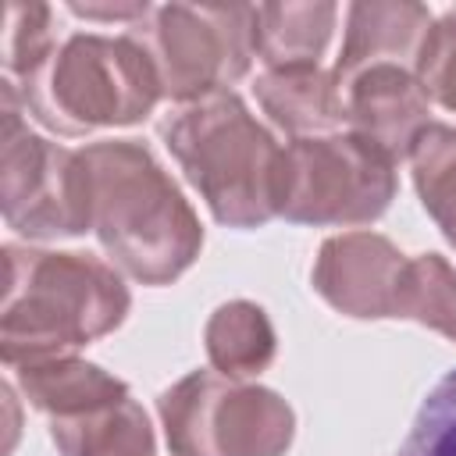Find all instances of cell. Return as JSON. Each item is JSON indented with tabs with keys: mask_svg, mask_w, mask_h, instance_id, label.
Listing matches in <instances>:
<instances>
[{
	"mask_svg": "<svg viewBox=\"0 0 456 456\" xmlns=\"http://www.w3.org/2000/svg\"><path fill=\"white\" fill-rule=\"evenodd\" d=\"M82 153L89 228L110 264L142 281L167 285L192 267L203 228L164 164L135 139H100Z\"/></svg>",
	"mask_w": 456,
	"mask_h": 456,
	"instance_id": "1",
	"label": "cell"
},
{
	"mask_svg": "<svg viewBox=\"0 0 456 456\" xmlns=\"http://www.w3.org/2000/svg\"><path fill=\"white\" fill-rule=\"evenodd\" d=\"M4 267L0 353L7 367L71 356L114 331L132 306L121 271L93 253L4 246Z\"/></svg>",
	"mask_w": 456,
	"mask_h": 456,
	"instance_id": "2",
	"label": "cell"
},
{
	"mask_svg": "<svg viewBox=\"0 0 456 456\" xmlns=\"http://www.w3.org/2000/svg\"><path fill=\"white\" fill-rule=\"evenodd\" d=\"M157 132L214 221L260 228L278 217L281 146L232 89L175 103Z\"/></svg>",
	"mask_w": 456,
	"mask_h": 456,
	"instance_id": "3",
	"label": "cell"
},
{
	"mask_svg": "<svg viewBox=\"0 0 456 456\" xmlns=\"http://www.w3.org/2000/svg\"><path fill=\"white\" fill-rule=\"evenodd\" d=\"M11 86L25 114L57 135L135 125L160 100L157 71L128 32L68 36L36 71Z\"/></svg>",
	"mask_w": 456,
	"mask_h": 456,
	"instance_id": "4",
	"label": "cell"
},
{
	"mask_svg": "<svg viewBox=\"0 0 456 456\" xmlns=\"http://www.w3.org/2000/svg\"><path fill=\"white\" fill-rule=\"evenodd\" d=\"M157 413L171 456H285L292 406L264 385L192 370L160 392Z\"/></svg>",
	"mask_w": 456,
	"mask_h": 456,
	"instance_id": "5",
	"label": "cell"
},
{
	"mask_svg": "<svg viewBox=\"0 0 456 456\" xmlns=\"http://www.w3.org/2000/svg\"><path fill=\"white\" fill-rule=\"evenodd\" d=\"M128 36L146 50L160 96L189 103L235 86L256 57V7L164 4L150 7Z\"/></svg>",
	"mask_w": 456,
	"mask_h": 456,
	"instance_id": "6",
	"label": "cell"
},
{
	"mask_svg": "<svg viewBox=\"0 0 456 456\" xmlns=\"http://www.w3.org/2000/svg\"><path fill=\"white\" fill-rule=\"evenodd\" d=\"M395 196V160L353 132L281 146L278 217L296 224H367Z\"/></svg>",
	"mask_w": 456,
	"mask_h": 456,
	"instance_id": "7",
	"label": "cell"
},
{
	"mask_svg": "<svg viewBox=\"0 0 456 456\" xmlns=\"http://www.w3.org/2000/svg\"><path fill=\"white\" fill-rule=\"evenodd\" d=\"M0 207L28 239H68L89 228V189L78 150L32 132L11 82L0 103Z\"/></svg>",
	"mask_w": 456,
	"mask_h": 456,
	"instance_id": "8",
	"label": "cell"
},
{
	"mask_svg": "<svg viewBox=\"0 0 456 456\" xmlns=\"http://www.w3.org/2000/svg\"><path fill=\"white\" fill-rule=\"evenodd\" d=\"M410 256L378 232H342L324 239L314 260L317 296L346 317L381 321L403 314Z\"/></svg>",
	"mask_w": 456,
	"mask_h": 456,
	"instance_id": "9",
	"label": "cell"
},
{
	"mask_svg": "<svg viewBox=\"0 0 456 456\" xmlns=\"http://www.w3.org/2000/svg\"><path fill=\"white\" fill-rule=\"evenodd\" d=\"M346 132L374 142L395 164L410 157L420 132L431 125V100L406 64H370L346 78H335Z\"/></svg>",
	"mask_w": 456,
	"mask_h": 456,
	"instance_id": "10",
	"label": "cell"
},
{
	"mask_svg": "<svg viewBox=\"0 0 456 456\" xmlns=\"http://www.w3.org/2000/svg\"><path fill=\"white\" fill-rule=\"evenodd\" d=\"M431 11L410 0H370L346 11L342 53L331 68L335 78H346L370 64H406L417 68L424 36L431 28Z\"/></svg>",
	"mask_w": 456,
	"mask_h": 456,
	"instance_id": "11",
	"label": "cell"
},
{
	"mask_svg": "<svg viewBox=\"0 0 456 456\" xmlns=\"http://www.w3.org/2000/svg\"><path fill=\"white\" fill-rule=\"evenodd\" d=\"M253 93H256V103L264 107V114L292 139L324 135L342 125L335 75L324 71L321 64L264 68Z\"/></svg>",
	"mask_w": 456,
	"mask_h": 456,
	"instance_id": "12",
	"label": "cell"
},
{
	"mask_svg": "<svg viewBox=\"0 0 456 456\" xmlns=\"http://www.w3.org/2000/svg\"><path fill=\"white\" fill-rule=\"evenodd\" d=\"M11 370H14L18 388L28 399V406L46 413L50 420L75 417V413H86V410H96L103 403H114V399L128 395L121 378L107 374L103 367H96L89 360H78L75 353L21 363V367H11Z\"/></svg>",
	"mask_w": 456,
	"mask_h": 456,
	"instance_id": "13",
	"label": "cell"
},
{
	"mask_svg": "<svg viewBox=\"0 0 456 456\" xmlns=\"http://www.w3.org/2000/svg\"><path fill=\"white\" fill-rule=\"evenodd\" d=\"M50 442L61 456H153L157 445L150 417L132 395L50 420Z\"/></svg>",
	"mask_w": 456,
	"mask_h": 456,
	"instance_id": "14",
	"label": "cell"
},
{
	"mask_svg": "<svg viewBox=\"0 0 456 456\" xmlns=\"http://www.w3.org/2000/svg\"><path fill=\"white\" fill-rule=\"evenodd\" d=\"M203 346L217 374L246 381L271 367L278 338L264 306L249 299H228L210 314L203 328Z\"/></svg>",
	"mask_w": 456,
	"mask_h": 456,
	"instance_id": "15",
	"label": "cell"
},
{
	"mask_svg": "<svg viewBox=\"0 0 456 456\" xmlns=\"http://www.w3.org/2000/svg\"><path fill=\"white\" fill-rule=\"evenodd\" d=\"M338 7L314 4H260L256 7V53L267 68L289 64H317L324 46L331 43Z\"/></svg>",
	"mask_w": 456,
	"mask_h": 456,
	"instance_id": "16",
	"label": "cell"
},
{
	"mask_svg": "<svg viewBox=\"0 0 456 456\" xmlns=\"http://www.w3.org/2000/svg\"><path fill=\"white\" fill-rule=\"evenodd\" d=\"M410 167L424 210L456 246V128L428 125L410 150Z\"/></svg>",
	"mask_w": 456,
	"mask_h": 456,
	"instance_id": "17",
	"label": "cell"
},
{
	"mask_svg": "<svg viewBox=\"0 0 456 456\" xmlns=\"http://www.w3.org/2000/svg\"><path fill=\"white\" fill-rule=\"evenodd\" d=\"M399 321H417L456 342V267L442 253L410 256Z\"/></svg>",
	"mask_w": 456,
	"mask_h": 456,
	"instance_id": "18",
	"label": "cell"
},
{
	"mask_svg": "<svg viewBox=\"0 0 456 456\" xmlns=\"http://www.w3.org/2000/svg\"><path fill=\"white\" fill-rule=\"evenodd\" d=\"M53 39V11L46 4H21L11 0L4 7V36H0V57L7 68V82H21L28 71H36L50 50Z\"/></svg>",
	"mask_w": 456,
	"mask_h": 456,
	"instance_id": "19",
	"label": "cell"
},
{
	"mask_svg": "<svg viewBox=\"0 0 456 456\" xmlns=\"http://www.w3.org/2000/svg\"><path fill=\"white\" fill-rule=\"evenodd\" d=\"M395 456H456V367L431 385Z\"/></svg>",
	"mask_w": 456,
	"mask_h": 456,
	"instance_id": "20",
	"label": "cell"
},
{
	"mask_svg": "<svg viewBox=\"0 0 456 456\" xmlns=\"http://www.w3.org/2000/svg\"><path fill=\"white\" fill-rule=\"evenodd\" d=\"M417 78L428 100L456 114V11H445L431 21L417 61Z\"/></svg>",
	"mask_w": 456,
	"mask_h": 456,
	"instance_id": "21",
	"label": "cell"
},
{
	"mask_svg": "<svg viewBox=\"0 0 456 456\" xmlns=\"http://www.w3.org/2000/svg\"><path fill=\"white\" fill-rule=\"evenodd\" d=\"M71 14L93 21H142L150 4H71Z\"/></svg>",
	"mask_w": 456,
	"mask_h": 456,
	"instance_id": "22",
	"label": "cell"
}]
</instances>
